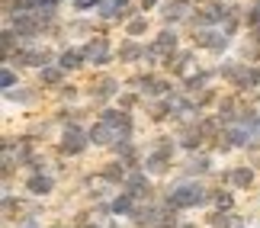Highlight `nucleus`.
I'll return each mask as SVG.
<instances>
[{
  "instance_id": "f257e3e1",
  "label": "nucleus",
  "mask_w": 260,
  "mask_h": 228,
  "mask_svg": "<svg viewBox=\"0 0 260 228\" xmlns=\"http://www.w3.org/2000/svg\"><path fill=\"white\" fill-rule=\"evenodd\" d=\"M212 203V190L196 180V177H183L177 180L171 190L164 193V206L167 209H177V212H189V209H203V206Z\"/></svg>"
},
{
  "instance_id": "f03ea898",
  "label": "nucleus",
  "mask_w": 260,
  "mask_h": 228,
  "mask_svg": "<svg viewBox=\"0 0 260 228\" xmlns=\"http://www.w3.org/2000/svg\"><path fill=\"white\" fill-rule=\"evenodd\" d=\"M90 148V128H84L81 122H68L58 132V154L61 157H81Z\"/></svg>"
},
{
  "instance_id": "7ed1b4c3",
  "label": "nucleus",
  "mask_w": 260,
  "mask_h": 228,
  "mask_svg": "<svg viewBox=\"0 0 260 228\" xmlns=\"http://www.w3.org/2000/svg\"><path fill=\"white\" fill-rule=\"evenodd\" d=\"M81 48H84V55H87V64H93L96 71L109 68V64H113V58H116V48H113V42H109V36H103V32L87 36V42Z\"/></svg>"
},
{
  "instance_id": "20e7f679",
  "label": "nucleus",
  "mask_w": 260,
  "mask_h": 228,
  "mask_svg": "<svg viewBox=\"0 0 260 228\" xmlns=\"http://www.w3.org/2000/svg\"><path fill=\"white\" fill-rule=\"evenodd\" d=\"M122 93V84H119V77H113V74H96L93 81H90V87H87V96H90V103H96V106H106L113 96H119Z\"/></svg>"
},
{
  "instance_id": "39448f33",
  "label": "nucleus",
  "mask_w": 260,
  "mask_h": 228,
  "mask_svg": "<svg viewBox=\"0 0 260 228\" xmlns=\"http://www.w3.org/2000/svg\"><path fill=\"white\" fill-rule=\"evenodd\" d=\"M138 13V4H132V0H103L96 10V19H106V23H128Z\"/></svg>"
},
{
  "instance_id": "423d86ee",
  "label": "nucleus",
  "mask_w": 260,
  "mask_h": 228,
  "mask_svg": "<svg viewBox=\"0 0 260 228\" xmlns=\"http://www.w3.org/2000/svg\"><path fill=\"white\" fill-rule=\"evenodd\" d=\"M196 0H164L161 4V23L164 26H180V23H186L189 16H193V7Z\"/></svg>"
},
{
  "instance_id": "0eeeda50",
  "label": "nucleus",
  "mask_w": 260,
  "mask_h": 228,
  "mask_svg": "<svg viewBox=\"0 0 260 228\" xmlns=\"http://www.w3.org/2000/svg\"><path fill=\"white\" fill-rule=\"evenodd\" d=\"M55 64L61 68L64 74H77V71H84V68H87V55H84L81 45H64V48H58Z\"/></svg>"
},
{
  "instance_id": "6e6552de",
  "label": "nucleus",
  "mask_w": 260,
  "mask_h": 228,
  "mask_svg": "<svg viewBox=\"0 0 260 228\" xmlns=\"http://www.w3.org/2000/svg\"><path fill=\"white\" fill-rule=\"evenodd\" d=\"M100 119H106V122L113 125L119 135H132L135 132L132 110H122V106H103V110H100Z\"/></svg>"
},
{
  "instance_id": "1a4fd4ad",
  "label": "nucleus",
  "mask_w": 260,
  "mask_h": 228,
  "mask_svg": "<svg viewBox=\"0 0 260 228\" xmlns=\"http://www.w3.org/2000/svg\"><path fill=\"white\" fill-rule=\"evenodd\" d=\"M212 171H215V157L209 154V151H196V154H189V157H186V164H183V177H196V180L209 177Z\"/></svg>"
},
{
  "instance_id": "9d476101",
  "label": "nucleus",
  "mask_w": 260,
  "mask_h": 228,
  "mask_svg": "<svg viewBox=\"0 0 260 228\" xmlns=\"http://www.w3.org/2000/svg\"><path fill=\"white\" fill-rule=\"evenodd\" d=\"M23 186H26V193L32 196V200H45V196L55 193V177L48 174V171H42V174H29Z\"/></svg>"
},
{
  "instance_id": "9b49d317",
  "label": "nucleus",
  "mask_w": 260,
  "mask_h": 228,
  "mask_svg": "<svg viewBox=\"0 0 260 228\" xmlns=\"http://www.w3.org/2000/svg\"><path fill=\"white\" fill-rule=\"evenodd\" d=\"M116 58L122 64H145V42H138V39H122L116 48Z\"/></svg>"
},
{
  "instance_id": "f8f14e48",
  "label": "nucleus",
  "mask_w": 260,
  "mask_h": 228,
  "mask_svg": "<svg viewBox=\"0 0 260 228\" xmlns=\"http://www.w3.org/2000/svg\"><path fill=\"white\" fill-rule=\"evenodd\" d=\"M87 128H90V145H93V148H109V145L116 142V135H119L116 128L109 125L106 119H100V116H96Z\"/></svg>"
},
{
  "instance_id": "ddd939ff",
  "label": "nucleus",
  "mask_w": 260,
  "mask_h": 228,
  "mask_svg": "<svg viewBox=\"0 0 260 228\" xmlns=\"http://www.w3.org/2000/svg\"><path fill=\"white\" fill-rule=\"evenodd\" d=\"M96 177L103 183H109V186H125V177H128V164L122 161V157H116V161H109V164H103L96 171Z\"/></svg>"
},
{
  "instance_id": "4468645a",
  "label": "nucleus",
  "mask_w": 260,
  "mask_h": 228,
  "mask_svg": "<svg viewBox=\"0 0 260 228\" xmlns=\"http://www.w3.org/2000/svg\"><path fill=\"white\" fill-rule=\"evenodd\" d=\"M151 42L164 52V64H171V61H174V55L180 52V36H177V29H174V26H164L161 32L151 39Z\"/></svg>"
},
{
  "instance_id": "2eb2a0df",
  "label": "nucleus",
  "mask_w": 260,
  "mask_h": 228,
  "mask_svg": "<svg viewBox=\"0 0 260 228\" xmlns=\"http://www.w3.org/2000/svg\"><path fill=\"white\" fill-rule=\"evenodd\" d=\"M45 87H13V90L4 93L7 103H16V106H36L39 96H42Z\"/></svg>"
},
{
  "instance_id": "dca6fc26",
  "label": "nucleus",
  "mask_w": 260,
  "mask_h": 228,
  "mask_svg": "<svg viewBox=\"0 0 260 228\" xmlns=\"http://www.w3.org/2000/svg\"><path fill=\"white\" fill-rule=\"evenodd\" d=\"M36 77H39V87H48V90H58V87H64V84H68V74H64L58 64H45V68H39Z\"/></svg>"
},
{
  "instance_id": "f3484780",
  "label": "nucleus",
  "mask_w": 260,
  "mask_h": 228,
  "mask_svg": "<svg viewBox=\"0 0 260 228\" xmlns=\"http://www.w3.org/2000/svg\"><path fill=\"white\" fill-rule=\"evenodd\" d=\"M257 183V167L254 164H235L232 167V190H251Z\"/></svg>"
},
{
  "instance_id": "a211bd4d",
  "label": "nucleus",
  "mask_w": 260,
  "mask_h": 228,
  "mask_svg": "<svg viewBox=\"0 0 260 228\" xmlns=\"http://www.w3.org/2000/svg\"><path fill=\"white\" fill-rule=\"evenodd\" d=\"M138 203H142V200H138L135 193H128V190H122L119 196H113V200H109V206H113V215H116V219H128V215L135 212V206H138Z\"/></svg>"
},
{
  "instance_id": "6ab92c4d",
  "label": "nucleus",
  "mask_w": 260,
  "mask_h": 228,
  "mask_svg": "<svg viewBox=\"0 0 260 228\" xmlns=\"http://www.w3.org/2000/svg\"><path fill=\"white\" fill-rule=\"evenodd\" d=\"M19 45H23V36H19L13 26H4V32H0V48H4V61H10V55H13Z\"/></svg>"
},
{
  "instance_id": "aec40b11",
  "label": "nucleus",
  "mask_w": 260,
  "mask_h": 228,
  "mask_svg": "<svg viewBox=\"0 0 260 228\" xmlns=\"http://www.w3.org/2000/svg\"><path fill=\"white\" fill-rule=\"evenodd\" d=\"M148 26H151V23H148V13H142V10H138V13L128 19V23H122V29H125V36H128V39L145 36V32H148Z\"/></svg>"
},
{
  "instance_id": "412c9836",
  "label": "nucleus",
  "mask_w": 260,
  "mask_h": 228,
  "mask_svg": "<svg viewBox=\"0 0 260 228\" xmlns=\"http://www.w3.org/2000/svg\"><path fill=\"white\" fill-rule=\"evenodd\" d=\"M209 206H215V209H222V212H232L235 209V193L225 190V186H215V190H212V203H209Z\"/></svg>"
},
{
  "instance_id": "4be33fe9",
  "label": "nucleus",
  "mask_w": 260,
  "mask_h": 228,
  "mask_svg": "<svg viewBox=\"0 0 260 228\" xmlns=\"http://www.w3.org/2000/svg\"><path fill=\"white\" fill-rule=\"evenodd\" d=\"M232 45H235V39L222 32V29H215V39H212V45H209V55H225V52H232Z\"/></svg>"
},
{
  "instance_id": "5701e85b",
  "label": "nucleus",
  "mask_w": 260,
  "mask_h": 228,
  "mask_svg": "<svg viewBox=\"0 0 260 228\" xmlns=\"http://www.w3.org/2000/svg\"><path fill=\"white\" fill-rule=\"evenodd\" d=\"M64 36H93V23H87V19H81V13H77V19H71V23H64L61 29Z\"/></svg>"
},
{
  "instance_id": "b1692460",
  "label": "nucleus",
  "mask_w": 260,
  "mask_h": 228,
  "mask_svg": "<svg viewBox=\"0 0 260 228\" xmlns=\"http://www.w3.org/2000/svg\"><path fill=\"white\" fill-rule=\"evenodd\" d=\"M260 26V0H247L244 4V29Z\"/></svg>"
},
{
  "instance_id": "393cba45",
  "label": "nucleus",
  "mask_w": 260,
  "mask_h": 228,
  "mask_svg": "<svg viewBox=\"0 0 260 228\" xmlns=\"http://www.w3.org/2000/svg\"><path fill=\"white\" fill-rule=\"evenodd\" d=\"M193 100H196L199 110H206V106H218V100H222V96H218L215 87H206V90H199V93L193 96Z\"/></svg>"
},
{
  "instance_id": "a878e982",
  "label": "nucleus",
  "mask_w": 260,
  "mask_h": 228,
  "mask_svg": "<svg viewBox=\"0 0 260 228\" xmlns=\"http://www.w3.org/2000/svg\"><path fill=\"white\" fill-rule=\"evenodd\" d=\"M0 87H4V93L19 87V74L13 71V64H4V71H0Z\"/></svg>"
},
{
  "instance_id": "bb28decb",
  "label": "nucleus",
  "mask_w": 260,
  "mask_h": 228,
  "mask_svg": "<svg viewBox=\"0 0 260 228\" xmlns=\"http://www.w3.org/2000/svg\"><path fill=\"white\" fill-rule=\"evenodd\" d=\"M81 87H77V84H64V87H58V100H61V103H77V100H81Z\"/></svg>"
},
{
  "instance_id": "cd10ccee",
  "label": "nucleus",
  "mask_w": 260,
  "mask_h": 228,
  "mask_svg": "<svg viewBox=\"0 0 260 228\" xmlns=\"http://www.w3.org/2000/svg\"><path fill=\"white\" fill-rule=\"evenodd\" d=\"M116 100H119V106H122V110H135V106H138V100H142V93L128 87V90H122V93L116 96Z\"/></svg>"
},
{
  "instance_id": "c85d7f7f",
  "label": "nucleus",
  "mask_w": 260,
  "mask_h": 228,
  "mask_svg": "<svg viewBox=\"0 0 260 228\" xmlns=\"http://www.w3.org/2000/svg\"><path fill=\"white\" fill-rule=\"evenodd\" d=\"M206 225H209V228H228V225H232V212H222V209H215V212L206 219Z\"/></svg>"
},
{
  "instance_id": "c756f323",
  "label": "nucleus",
  "mask_w": 260,
  "mask_h": 228,
  "mask_svg": "<svg viewBox=\"0 0 260 228\" xmlns=\"http://www.w3.org/2000/svg\"><path fill=\"white\" fill-rule=\"evenodd\" d=\"M100 4H103V0H71V10L84 16V13H96Z\"/></svg>"
},
{
  "instance_id": "7c9ffc66",
  "label": "nucleus",
  "mask_w": 260,
  "mask_h": 228,
  "mask_svg": "<svg viewBox=\"0 0 260 228\" xmlns=\"http://www.w3.org/2000/svg\"><path fill=\"white\" fill-rule=\"evenodd\" d=\"M16 228H42V219H39V215H19L16 219Z\"/></svg>"
},
{
  "instance_id": "2f4dec72",
  "label": "nucleus",
  "mask_w": 260,
  "mask_h": 228,
  "mask_svg": "<svg viewBox=\"0 0 260 228\" xmlns=\"http://www.w3.org/2000/svg\"><path fill=\"white\" fill-rule=\"evenodd\" d=\"M161 4L164 0H138V10H142V13H151V10H161Z\"/></svg>"
},
{
  "instance_id": "473e14b6",
  "label": "nucleus",
  "mask_w": 260,
  "mask_h": 228,
  "mask_svg": "<svg viewBox=\"0 0 260 228\" xmlns=\"http://www.w3.org/2000/svg\"><path fill=\"white\" fill-rule=\"evenodd\" d=\"M247 225H251V219H244V215H235V212H232V225H228V228H247Z\"/></svg>"
},
{
  "instance_id": "72a5a7b5",
  "label": "nucleus",
  "mask_w": 260,
  "mask_h": 228,
  "mask_svg": "<svg viewBox=\"0 0 260 228\" xmlns=\"http://www.w3.org/2000/svg\"><path fill=\"white\" fill-rule=\"evenodd\" d=\"M77 228H103V225H100V222H90V219H87V222H81Z\"/></svg>"
},
{
  "instance_id": "f704fd0d",
  "label": "nucleus",
  "mask_w": 260,
  "mask_h": 228,
  "mask_svg": "<svg viewBox=\"0 0 260 228\" xmlns=\"http://www.w3.org/2000/svg\"><path fill=\"white\" fill-rule=\"evenodd\" d=\"M180 228H199L196 222H189V219H183V222H180Z\"/></svg>"
},
{
  "instance_id": "c9c22d12",
  "label": "nucleus",
  "mask_w": 260,
  "mask_h": 228,
  "mask_svg": "<svg viewBox=\"0 0 260 228\" xmlns=\"http://www.w3.org/2000/svg\"><path fill=\"white\" fill-rule=\"evenodd\" d=\"M106 228H122V225H119L116 219H109V222H106Z\"/></svg>"
},
{
  "instance_id": "e433bc0d",
  "label": "nucleus",
  "mask_w": 260,
  "mask_h": 228,
  "mask_svg": "<svg viewBox=\"0 0 260 228\" xmlns=\"http://www.w3.org/2000/svg\"><path fill=\"white\" fill-rule=\"evenodd\" d=\"M225 4H235V0H225Z\"/></svg>"
}]
</instances>
